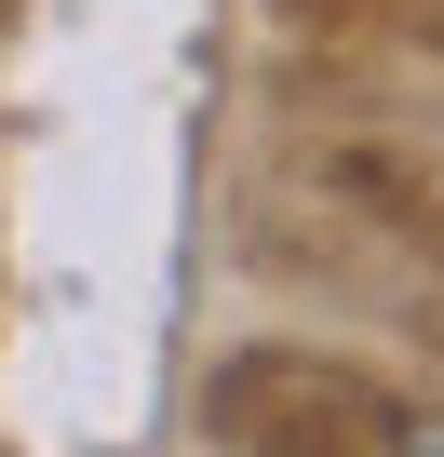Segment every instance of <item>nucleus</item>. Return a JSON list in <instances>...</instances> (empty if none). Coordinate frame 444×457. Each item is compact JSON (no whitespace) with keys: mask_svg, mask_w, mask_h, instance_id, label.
<instances>
[{"mask_svg":"<svg viewBox=\"0 0 444 457\" xmlns=\"http://www.w3.org/2000/svg\"><path fill=\"white\" fill-rule=\"evenodd\" d=\"M390 457H444V417H417V430H404V444H390Z\"/></svg>","mask_w":444,"mask_h":457,"instance_id":"obj_1","label":"nucleus"}]
</instances>
